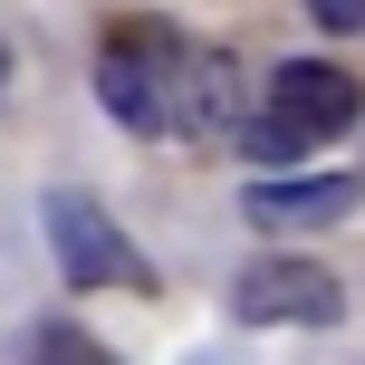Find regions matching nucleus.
Segmentation results:
<instances>
[{"label": "nucleus", "instance_id": "nucleus-3", "mask_svg": "<svg viewBox=\"0 0 365 365\" xmlns=\"http://www.w3.org/2000/svg\"><path fill=\"white\" fill-rule=\"evenodd\" d=\"M269 115L317 145V135H346L365 115V87L336 68V58H289V68H269Z\"/></svg>", "mask_w": 365, "mask_h": 365}, {"label": "nucleus", "instance_id": "nucleus-4", "mask_svg": "<svg viewBox=\"0 0 365 365\" xmlns=\"http://www.w3.org/2000/svg\"><path fill=\"white\" fill-rule=\"evenodd\" d=\"M173 135H192V145H231L240 135V68L221 48L173 58Z\"/></svg>", "mask_w": 365, "mask_h": 365}, {"label": "nucleus", "instance_id": "nucleus-10", "mask_svg": "<svg viewBox=\"0 0 365 365\" xmlns=\"http://www.w3.org/2000/svg\"><path fill=\"white\" fill-rule=\"evenodd\" d=\"M0 106H10V38H0Z\"/></svg>", "mask_w": 365, "mask_h": 365}, {"label": "nucleus", "instance_id": "nucleus-5", "mask_svg": "<svg viewBox=\"0 0 365 365\" xmlns=\"http://www.w3.org/2000/svg\"><path fill=\"white\" fill-rule=\"evenodd\" d=\"M96 96H106V115L135 125V135H164V125H173V68L115 48V38H106V58H96Z\"/></svg>", "mask_w": 365, "mask_h": 365}, {"label": "nucleus", "instance_id": "nucleus-9", "mask_svg": "<svg viewBox=\"0 0 365 365\" xmlns=\"http://www.w3.org/2000/svg\"><path fill=\"white\" fill-rule=\"evenodd\" d=\"M308 10H317V19H327V29H346V38L365 29V0H308Z\"/></svg>", "mask_w": 365, "mask_h": 365}, {"label": "nucleus", "instance_id": "nucleus-2", "mask_svg": "<svg viewBox=\"0 0 365 365\" xmlns=\"http://www.w3.org/2000/svg\"><path fill=\"white\" fill-rule=\"evenodd\" d=\"M336 308H346V289L317 259H250L231 279V317L240 327H327Z\"/></svg>", "mask_w": 365, "mask_h": 365}, {"label": "nucleus", "instance_id": "nucleus-8", "mask_svg": "<svg viewBox=\"0 0 365 365\" xmlns=\"http://www.w3.org/2000/svg\"><path fill=\"white\" fill-rule=\"evenodd\" d=\"M231 145L250 154V164H289V154H308V135H298V125H279V115H269V125H250V115H240V135H231Z\"/></svg>", "mask_w": 365, "mask_h": 365}, {"label": "nucleus", "instance_id": "nucleus-1", "mask_svg": "<svg viewBox=\"0 0 365 365\" xmlns=\"http://www.w3.org/2000/svg\"><path fill=\"white\" fill-rule=\"evenodd\" d=\"M38 221H48V250H58V269H68L77 289H154V269L125 250V231H115L87 192H48Z\"/></svg>", "mask_w": 365, "mask_h": 365}, {"label": "nucleus", "instance_id": "nucleus-7", "mask_svg": "<svg viewBox=\"0 0 365 365\" xmlns=\"http://www.w3.org/2000/svg\"><path fill=\"white\" fill-rule=\"evenodd\" d=\"M29 365H115V356L96 346L87 327H68V317H58V327H38V336H29Z\"/></svg>", "mask_w": 365, "mask_h": 365}, {"label": "nucleus", "instance_id": "nucleus-6", "mask_svg": "<svg viewBox=\"0 0 365 365\" xmlns=\"http://www.w3.org/2000/svg\"><path fill=\"white\" fill-rule=\"evenodd\" d=\"M365 202L356 173H317V182H250V221L259 231H327Z\"/></svg>", "mask_w": 365, "mask_h": 365}]
</instances>
